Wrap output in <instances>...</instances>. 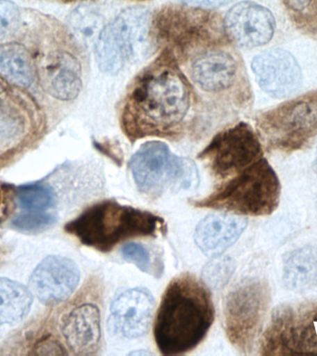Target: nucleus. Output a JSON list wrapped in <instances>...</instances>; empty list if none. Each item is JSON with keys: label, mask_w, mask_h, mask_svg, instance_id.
I'll return each mask as SVG.
<instances>
[{"label": "nucleus", "mask_w": 317, "mask_h": 356, "mask_svg": "<svg viewBox=\"0 0 317 356\" xmlns=\"http://www.w3.org/2000/svg\"><path fill=\"white\" fill-rule=\"evenodd\" d=\"M138 191L156 199L197 186V167L192 161L174 154L165 144L150 141L142 145L130 163Z\"/></svg>", "instance_id": "6e6552de"}, {"label": "nucleus", "mask_w": 317, "mask_h": 356, "mask_svg": "<svg viewBox=\"0 0 317 356\" xmlns=\"http://www.w3.org/2000/svg\"><path fill=\"white\" fill-rule=\"evenodd\" d=\"M192 102L190 83L165 50L131 85L121 114L122 129L132 142L174 138L182 131Z\"/></svg>", "instance_id": "f257e3e1"}, {"label": "nucleus", "mask_w": 317, "mask_h": 356, "mask_svg": "<svg viewBox=\"0 0 317 356\" xmlns=\"http://www.w3.org/2000/svg\"><path fill=\"white\" fill-rule=\"evenodd\" d=\"M314 172L317 174V152H316V160L314 161Z\"/></svg>", "instance_id": "2f4dec72"}, {"label": "nucleus", "mask_w": 317, "mask_h": 356, "mask_svg": "<svg viewBox=\"0 0 317 356\" xmlns=\"http://www.w3.org/2000/svg\"><path fill=\"white\" fill-rule=\"evenodd\" d=\"M283 280L288 289L302 291L317 283V248L305 246L289 253L283 266Z\"/></svg>", "instance_id": "412c9836"}, {"label": "nucleus", "mask_w": 317, "mask_h": 356, "mask_svg": "<svg viewBox=\"0 0 317 356\" xmlns=\"http://www.w3.org/2000/svg\"><path fill=\"white\" fill-rule=\"evenodd\" d=\"M220 47L195 55L189 68L191 80L202 90L213 94L224 93L238 85L247 86L241 60Z\"/></svg>", "instance_id": "f8f14e48"}, {"label": "nucleus", "mask_w": 317, "mask_h": 356, "mask_svg": "<svg viewBox=\"0 0 317 356\" xmlns=\"http://www.w3.org/2000/svg\"><path fill=\"white\" fill-rule=\"evenodd\" d=\"M125 260L135 264L141 271L150 272V256L147 250L140 244L129 243L122 250Z\"/></svg>", "instance_id": "c85d7f7f"}, {"label": "nucleus", "mask_w": 317, "mask_h": 356, "mask_svg": "<svg viewBox=\"0 0 317 356\" xmlns=\"http://www.w3.org/2000/svg\"><path fill=\"white\" fill-rule=\"evenodd\" d=\"M35 125L32 104L0 78V154L25 141Z\"/></svg>", "instance_id": "f3484780"}, {"label": "nucleus", "mask_w": 317, "mask_h": 356, "mask_svg": "<svg viewBox=\"0 0 317 356\" xmlns=\"http://www.w3.org/2000/svg\"><path fill=\"white\" fill-rule=\"evenodd\" d=\"M261 355H317V303L275 309L264 332Z\"/></svg>", "instance_id": "1a4fd4ad"}, {"label": "nucleus", "mask_w": 317, "mask_h": 356, "mask_svg": "<svg viewBox=\"0 0 317 356\" xmlns=\"http://www.w3.org/2000/svg\"><path fill=\"white\" fill-rule=\"evenodd\" d=\"M214 320L210 291L191 274L175 277L161 298L154 339L161 355H184L204 339Z\"/></svg>", "instance_id": "f03ea898"}, {"label": "nucleus", "mask_w": 317, "mask_h": 356, "mask_svg": "<svg viewBox=\"0 0 317 356\" xmlns=\"http://www.w3.org/2000/svg\"><path fill=\"white\" fill-rule=\"evenodd\" d=\"M163 230L160 216L113 200L95 203L65 225L81 243L104 253L127 239L156 236Z\"/></svg>", "instance_id": "7ed1b4c3"}, {"label": "nucleus", "mask_w": 317, "mask_h": 356, "mask_svg": "<svg viewBox=\"0 0 317 356\" xmlns=\"http://www.w3.org/2000/svg\"><path fill=\"white\" fill-rule=\"evenodd\" d=\"M17 200L19 207L35 213H43L55 204V195L51 188L42 185L22 186L17 192Z\"/></svg>", "instance_id": "393cba45"}, {"label": "nucleus", "mask_w": 317, "mask_h": 356, "mask_svg": "<svg viewBox=\"0 0 317 356\" xmlns=\"http://www.w3.org/2000/svg\"><path fill=\"white\" fill-rule=\"evenodd\" d=\"M56 222V217L50 213H30L16 217L13 227L22 232L35 233L47 229Z\"/></svg>", "instance_id": "bb28decb"}, {"label": "nucleus", "mask_w": 317, "mask_h": 356, "mask_svg": "<svg viewBox=\"0 0 317 356\" xmlns=\"http://www.w3.org/2000/svg\"><path fill=\"white\" fill-rule=\"evenodd\" d=\"M61 331L67 345L74 355H96L101 341L99 306L90 302L77 305L66 314Z\"/></svg>", "instance_id": "6ab92c4d"}, {"label": "nucleus", "mask_w": 317, "mask_h": 356, "mask_svg": "<svg viewBox=\"0 0 317 356\" xmlns=\"http://www.w3.org/2000/svg\"><path fill=\"white\" fill-rule=\"evenodd\" d=\"M79 280V269L74 261L63 256H49L31 275L30 289L41 302L54 305L68 299Z\"/></svg>", "instance_id": "dca6fc26"}, {"label": "nucleus", "mask_w": 317, "mask_h": 356, "mask_svg": "<svg viewBox=\"0 0 317 356\" xmlns=\"http://www.w3.org/2000/svg\"><path fill=\"white\" fill-rule=\"evenodd\" d=\"M255 122L269 150L291 153L302 149L317 136V89L263 111Z\"/></svg>", "instance_id": "0eeeda50"}, {"label": "nucleus", "mask_w": 317, "mask_h": 356, "mask_svg": "<svg viewBox=\"0 0 317 356\" xmlns=\"http://www.w3.org/2000/svg\"><path fill=\"white\" fill-rule=\"evenodd\" d=\"M70 24L83 40L95 41V43L104 28L102 27L99 14L89 7H79L72 11L70 16Z\"/></svg>", "instance_id": "a878e982"}, {"label": "nucleus", "mask_w": 317, "mask_h": 356, "mask_svg": "<svg viewBox=\"0 0 317 356\" xmlns=\"http://www.w3.org/2000/svg\"><path fill=\"white\" fill-rule=\"evenodd\" d=\"M263 156L257 134L246 122H239L217 134L200 153L214 177L227 178L243 171Z\"/></svg>", "instance_id": "9b49d317"}, {"label": "nucleus", "mask_w": 317, "mask_h": 356, "mask_svg": "<svg viewBox=\"0 0 317 356\" xmlns=\"http://www.w3.org/2000/svg\"><path fill=\"white\" fill-rule=\"evenodd\" d=\"M43 90L61 102L79 96L83 88L82 65L74 52L57 47L44 56L36 69Z\"/></svg>", "instance_id": "ddd939ff"}, {"label": "nucleus", "mask_w": 317, "mask_h": 356, "mask_svg": "<svg viewBox=\"0 0 317 356\" xmlns=\"http://www.w3.org/2000/svg\"><path fill=\"white\" fill-rule=\"evenodd\" d=\"M295 27L309 38L317 39V0H282Z\"/></svg>", "instance_id": "b1692460"}, {"label": "nucleus", "mask_w": 317, "mask_h": 356, "mask_svg": "<svg viewBox=\"0 0 317 356\" xmlns=\"http://www.w3.org/2000/svg\"><path fill=\"white\" fill-rule=\"evenodd\" d=\"M247 224L245 217L211 214L197 225L195 241L204 254L216 257L238 241Z\"/></svg>", "instance_id": "aec40b11"}, {"label": "nucleus", "mask_w": 317, "mask_h": 356, "mask_svg": "<svg viewBox=\"0 0 317 356\" xmlns=\"http://www.w3.org/2000/svg\"><path fill=\"white\" fill-rule=\"evenodd\" d=\"M157 46L181 58L197 54L228 43L224 22L208 11L195 7L172 6L163 8L152 21Z\"/></svg>", "instance_id": "20e7f679"}, {"label": "nucleus", "mask_w": 317, "mask_h": 356, "mask_svg": "<svg viewBox=\"0 0 317 356\" xmlns=\"http://www.w3.org/2000/svg\"><path fill=\"white\" fill-rule=\"evenodd\" d=\"M156 46L149 10L128 8L103 28L95 55L100 70L113 74L127 63L146 58Z\"/></svg>", "instance_id": "423d86ee"}, {"label": "nucleus", "mask_w": 317, "mask_h": 356, "mask_svg": "<svg viewBox=\"0 0 317 356\" xmlns=\"http://www.w3.org/2000/svg\"><path fill=\"white\" fill-rule=\"evenodd\" d=\"M21 13L18 7L8 0H0V40L19 27Z\"/></svg>", "instance_id": "cd10ccee"}, {"label": "nucleus", "mask_w": 317, "mask_h": 356, "mask_svg": "<svg viewBox=\"0 0 317 356\" xmlns=\"http://www.w3.org/2000/svg\"><path fill=\"white\" fill-rule=\"evenodd\" d=\"M32 293L24 285L0 277V325L17 324L29 313Z\"/></svg>", "instance_id": "5701e85b"}, {"label": "nucleus", "mask_w": 317, "mask_h": 356, "mask_svg": "<svg viewBox=\"0 0 317 356\" xmlns=\"http://www.w3.org/2000/svg\"><path fill=\"white\" fill-rule=\"evenodd\" d=\"M280 192L277 174L268 161L261 158L213 194L191 204L196 208L216 209L242 216H269L279 204Z\"/></svg>", "instance_id": "39448f33"}, {"label": "nucleus", "mask_w": 317, "mask_h": 356, "mask_svg": "<svg viewBox=\"0 0 317 356\" xmlns=\"http://www.w3.org/2000/svg\"><path fill=\"white\" fill-rule=\"evenodd\" d=\"M0 74L19 86L28 88L36 77V66L24 44H0Z\"/></svg>", "instance_id": "4be33fe9"}, {"label": "nucleus", "mask_w": 317, "mask_h": 356, "mask_svg": "<svg viewBox=\"0 0 317 356\" xmlns=\"http://www.w3.org/2000/svg\"><path fill=\"white\" fill-rule=\"evenodd\" d=\"M271 302L266 281L250 280L231 291L225 305V330L239 352L252 350Z\"/></svg>", "instance_id": "9d476101"}, {"label": "nucleus", "mask_w": 317, "mask_h": 356, "mask_svg": "<svg viewBox=\"0 0 317 356\" xmlns=\"http://www.w3.org/2000/svg\"><path fill=\"white\" fill-rule=\"evenodd\" d=\"M228 38L245 49H254L271 41L275 21L271 11L258 3L242 1L231 8L224 21Z\"/></svg>", "instance_id": "4468645a"}, {"label": "nucleus", "mask_w": 317, "mask_h": 356, "mask_svg": "<svg viewBox=\"0 0 317 356\" xmlns=\"http://www.w3.org/2000/svg\"><path fill=\"white\" fill-rule=\"evenodd\" d=\"M184 4L195 8H217L227 5L233 0H180Z\"/></svg>", "instance_id": "c756f323"}, {"label": "nucleus", "mask_w": 317, "mask_h": 356, "mask_svg": "<svg viewBox=\"0 0 317 356\" xmlns=\"http://www.w3.org/2000/svg\"><path fill=\"white\" fill-rule=\"evenodd\" d=\"M154 305V298L147 289H127L111 305V325L125 338H139L149 330Z\"/></svg>", "instance_id": "a211bd4d"}, {"label": "nucleus", "mask_w": 317, "mask_h": 356, "mask_svg": "<svg viewBox=\"0 0 317 356\" xmlns=\"http://www.w3.org/2000/svg\"><path fill=\"white\" fill-rule=\"evenodd\" d=\"M38 350H40V352L38 353L39 355H44L47 350H49L47 355H66L67 353L64 352L63 348L55 341H46L43 342V343H40Z\"/></svg>", "instance_id": "7c9ffc66"}, {"label": "nucleus", "mask_w": 317, "mask_h": 356, "mask_svg": "<svg viewBox=\"0 0 317 356\" xmlns=\"http://www.w3.org/2000/svg\"><path fill=\"white\" fill-rule=\"evenodd\" d=\"M252 68L260 88L278 99L291 96L302 83V70L296 58L284 49H271L256 56Z\"/></svg>", "instance_id": "2eb2a0df"}]
</instances>
